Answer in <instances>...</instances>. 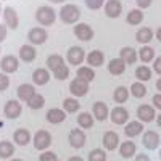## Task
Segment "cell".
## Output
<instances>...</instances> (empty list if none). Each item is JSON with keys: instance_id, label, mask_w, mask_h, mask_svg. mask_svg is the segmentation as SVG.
Segmentation results:
<instances>
[{"instance_id": "d6a6232c", "label": "cell", "mask_w": 161, "mask_h": 161, "mask_svg": "<svg viewBox=\"0 0 161 161\" xmlns=\"http://www.w3.org/2000/svg\"><path fill=\"white\" fill-rule=\"evenodd\" d=\"M113 98H114L116 103H126L127 98H129V89L124 87V86L116 87L114 92H113Z\"/></svg>"}, {"instance_id": "6da1fadb", "label": "cell", "mask_w": 161, "mask_h": 161, "mask_svg": "<svg viewBox=\"0 0 161 161\" xmlns=\"http://www.w3.org/2000/svg\"><path fill=\"white\" fill-rule=\"evenodd\" d=\"M60 19L64 24H77V21L80 19V10L77 5L68 3V5H63L60 10Z\"/></svg>"}, {"instance_id": "836d02e7", "label": "cell", "mask_w": 161, "mask_h": 161, "mask_svg": "<svg viewBox=\"0 0 161 161\" xmlns=\"http://www.w3.org/2000/svg\"><path fill=\"white\" fill-rule=\"evenodd\" d=\"M13 153H15V145H13L11 142H8V140L0 142V158H3V159L11 158Z\"/></svg>"}, {"instance_id": "277c9868", "label": "cell", "mask_w": 161, "mask_h": 161, "mask_svg": "<svg viewBox=\"0 0 161 161\" xmlns=\"http://www.w3.org/2000/svg\"><path fill=\"white\" fill-rule=\"evenodd\" d=\"M87 55H86L84 48L79 47V45H74V47L68 48V52H66V60H68V63L73 64V66H79L80 63L84 61Z\"/></svg>"}, {"instance_id": "ab89813d", "label": "cell", "mask_w": 161, "mask_h": 161, "mask_svg": "<svg viewBox=\"0 0 161 161\" xmlns=\"http://www.w3.org/2000/svg\"><path fill=\"white\" fill-rule=\"evenodd\" d=\"M53 73V77H55L57 80H66L69 77V68H68V64H63L60 66V68H57L55 71H52Z\"/></svg>"}, {"instance_id": "d6986e66", "label": "cell", "mask_w": 161, "mask_h": 161, "mask_svg": "<svg viewBox=\"0 0 161 161\" xmlns=\"http://www.w3.org/2000/svg\"><path fill=\"white\" fill-rule=\"evenodd\" d=\"M143 145H145V148H148V150L158 148V145H159V136H158L155 130H147L143 134Z\"/></svg>"}, {"instance_id": "ffe728a7", "label": "cell", "mask_w": 161, "mask_h": 161, "mask_svg": "<svg viewBox=\"0 0 161 161\" xmlns=\"http://www.w3.org/2000/svg\"><path fill=\"white\" fill-rule=\"evenodd\" d=\"M119 58H123V61L126 64H134L136 60H139V53L132 47H123L119 52Z\"/></svg>"}, {"instance_id": "ba28073f", "label": "cell", "mask_w": 161, "mask_h": 161, "mask_svg": "<svg viewBox=\"0 0 161 161\" xmlns=\"http://www.w3.org/2000/svg\"><path fill=\"white\" fill-rule=\"evenodd\" d=\"M68 140H69V145L73 147V148H77V150H79V148H82V147L86 145L87 136L84 134L82 129H73V130L69 132Z\"/></svg>"}, {"instance_id": "4fadbf2b", "label": "cell", "mask_w": 161, "mask_h": 161, "mask_svg": "<svg viewBox=\"0 0 161 161\" xmlns=\"http://www.w3.org/2000/svg\"><path fill=\"white\" fill-rule=\"evenodd\" d=\"M110 118H111V121H113L114 124L123 126V124H127L129 123V111L126 108H123V106H116V108L111 110Z\"/></svg>"}, {"instance_id": "f546056e", "label": "cell", "mask_w": 161, "mask_h": 161, "mask_svg": "<svg viewBox=\"0 0 161 161\" xmlns=\"http://www.w3.org/2000/svg\"><path fill=\"white\" fill-rule=\"evenodd\" d=\"M126 21L127 24L130 26H136V24H140L143 21V11L140 8H134L127 13V16H126Z\"/></svg>"}, {"instance_id": "7402d4cb", "label": "cell", "mask_w": 161, "mask_h": 161, "mask_svg": "<svg viewBox=\"0 0 161 161\" xmlns=\"http://www.w3.org/2000/svg\"><path fill=\"white\" fill-rule=\"evenodd\" d=\"M66 119V111L64 110H58V108H52L47 111V121L50 124H61Z\"/></svg>"}, {"instance_id": "6f0895ef", "label": "cell", "mask_w": 161, "mask_h": 161, "mask_svg": "<svg viewBox=\"0 0 161 161\" xmlns=\"http://www.w3.org/2000/svg\"><path fill=\"white\" fill-rule=\"evenodd\" d=\"M159 159H161V148H159Z\"/></svg>"}, {"instance_id": "1f68e13d", "label": "cell", "mask_w": 161, "mask_h": 161, "mask_svg": "<svg viewBox=\"0 0 161 161\" xmlns=\"http://www.w3.org/2000/svg\"><path fill=\"white\" fill-rule=\"evenodd\" d=\"M93 119H95V118H93V114L84 111V113H80L77 116V124H79L80 129H90L93 126Z\"/></svg>"}, {"instance_id": "11a10c76", "label": "cell", "mask_w": 161, "mask_h": 161, "mask_svg": "<svg viewBox=\"0 0 161 161\" xmlns=\"http://www.w3.org/2000/svg\"><path fill=\"white\" fill-rule=\"evenodd\" d=\"M50 2H52V3H63L64 0H50Z\"/></svg>"}, {"instance_id": "9f6ffc18", "label": "cell", "mask_w": 161, "mask_h": 161, "mask_svg": "<svg viewBox=\"0 0 161 161\" xmlns=\"http://www.w3.org/2000/svg\"><path fill=\"white\" fill-rule=\"evenodd\" d=\"M10 161H24V159H21V158H13V159H10Z\"/></svg>"}, {"instance_id": "d4e9b609", "label": "cell", "mask_w": 161, "mask_h": 161, "mask_svg": "<svg viewBox=\"0 0 161 161\" xmlns=\"http://www.w3.org/2000/svg\"><path fill=\"white\" fill-rule=\"evenodd\" d=\"M136 150H137V145L132 140H126L119 145V155L123 158H132L136 155Z\"/></svg>"}, {"instance_id": "bcb514c9", "label": "cell", "mask_w": 161, "mask_h": 161, "mask_svg": "<svg viewBox=\"0 0 161 161\" xmlns=\"http://www.w3.org/2000/svg\"><path fill=\"white\" fill-rule=\"evenodd\" d=\"M136 3L140 10H143V8H148L152 5V0H136Z\"/></svg>"}, {"instance_id": "f907efd6", "label": "cell", "mask_w": 161, "mask_h": 161, "mask_svg": "<svg viewBox=\"0 0 161 161\" xmlns=\"http://www.w3.org/2000/svg\"><path fill=\"white\" fill-rule=\"evenodd\" d=\"M68 161H84V158H80V156H71Z\"/></svg>"}, {"instance_id": "816d5d0a", "label": "cell", "mask_w": 161, "mask_h": 161, "mask_svg": "<svg viewBox=\"0 0 161 161\" xmlns=\"http://www.w3.org/2000/svg\"><path fill=\"white\" fill-rule=\"evenodd\" d=\"M155 86H156V89H158V90H159V93H161V77L156 80V84H155Z\"/></svg>"}, {"instance_id": "2e32d148", "label": "cell", "mask_w": 161, "mask_h": 161, "mask_svg": "<svg viewBox=\"0 0 161 161\" xmlns=\"http://www.w3.org/2000/svg\"><path fill=\"white\" fill-rule=\"evenodd\" d=\"M118 145H119V137H118V134L114 130H106L103 134V147L106 150H116L118 148Z\"/></svg>"}, {"instance_id": "8992f818", "label": "cell", "mask_w": 161, "mask_h": 161, "mask_svg": "<svg viewBox=\"0 0 161 161\" xmlns=\"http://www.w3.org/2000/svg\"><path fill=\"white\" fill-rule=\"evenodd\" d=\"M21 113H23V106L18 100H8L3 106V114L8 119H16L21 116Z\"/></svg>"}, {"instance_id": "44dd1931", "label": "cell", "mask_w": 161, "mask_h": 161, "mask_svg": "<svg viewBox=\"0 0 161 161\" xmlns=\"http://www.w3.org/2000/svg\"><path fill=\"white\" fill-rule=\"evenodd\" d=\"M143 132V123L142 121H130V123L126 124L124 127V134L127 137H136V136H140V134Z\"/></svg>"}, {"instance_id": "681fc988", "label": "cell", "mask_w": 161, "mask_h": 161, "mask_svg": "<svg viewBox=\"0 0 161 161\" xmlns=\"http://www.w3.org/2000/svg\"><path fill=\"white\" fill-rule=\"evenodd\" d=\"M136 161H152V159H150V156H148V155H145V153H139V155L136 156Z\"/></svg>"}, {"instance_id": "7c38bea8", "label": "cell", "mask_w": 161, "mask_h": 161, "mask_svg": "<svg viewBox=\"0 0 161 161\" xmlns=\"http://www.w3.org/2000/svg\"><path fill=\"white\" fill-rule=\"evenodd\" d=\"M137 116H139V121H142V123H152L155 119V106L148 103L140 105L137 108Z\"/></svg>"}, {"instance_id": "f35d334b", "label": "cell", "mask_w": 161, "mask_h": 161, "mask_svg": "<svg viewBox=\"0 0 161 161\" xmlns=\"http://www.w3.org/2000/svg\"><path fill=\"white\" fill-rule=\"evenodd\" d=\"M136 76H137V79L140 80V82H143V80H150V77H152V69H150L147 64H140L139 68L136 69Z\"/></svg>"}, {"instance_id": "83f0119b", "label": "cell", "mask_w": 161, "mask_h": 161, "mask_svg": "<svg viewBox=\"0 0 161 161\" xmlns=\"http://www.w3.org/2000/svg\"><path fill=\"white\" fill-rule=\"evenodd\" d=\"M76 77L86 80V82H92L95 79V71H93L90 66H79L76 71Z\"/></svg>"}, {"instance_id": "8d00e7d4", "label": "cell", "mask_w": 161, "mask_h": 161, "mask_svg": "<svg viewBox=\"0 0 161 161\" xmlns=\"http://www.w3.org/2000/svg\"><path fill=\"white\" fill-rule=\"evenodd\" d=\"M130 93L136 98H143L145 97V93H147V87H145V84H142L140 80H137V82H134L132 86H130Z\"/></svg>"}, {"instance_id": "7dc6e473", "label": "cell", "mask_w": 161, "mask_h": 161, "mask_svg": "<svg viewBox=\"0 0 161 161\" xmlns=\"http://www.w3.org/2000/svg\"><path fill=\"white\" fill-rule=\"evenodd\" d=\"M8 36V31H7V26L5 24H0V44L3 42Z\"/></svg>"}, {"instance_id": "484cf974", "label": "cell", "mask_w": 161, "mask_h": 161, "mask_svg": "<svg viewBox=\"0 0 161 161\" xmlns=\"http://www.w3.org/2000/svg\"><path fill=\"white\" fill-rule=\"evenodd\" d=\"M32 80L37 86H45L50 80V71H47L45 68H37L32 74Z\"/></svg>"}, {"instance_id": "9a60e30c", "label": "cell", "mask_w": 161, "mask_h": 161, "mask_svg": "<svg viewBox=\"0 0 161 161\" xmlns=\"http://www.w3.org/2000/svg\"><path fill=\"white\" fill-rule=\"evenodd\" d=\"M108 113H110V110L105 102H95L92 105V114L97 121H105L108 118Z\"/></svg>"}, {"instance_id": "4316f807", "label": "cell", "mask_w": 161, "mask_h": 161, "mask_svg": "<svg viewBox=\"0 0 161 161\" xmlns=\"http://www.w3.org/2000/svg\"><path fill=\"white\" fill-rule=\"evenodd\" d=\"M124 69H126V63L123 61V58H113V60H110V63H108V71H110L113 76L123 74Z\"/></svg>"}, {"instance_id": "8fae6325", "label": "cell", "mask_w": 161, "mask_h": 161, "mask_svg": "<svg viewBox=\"0 0 161 161\" xmlns=\"http://www.w3.org/2000/svg\"><path fill=\"white\" fill-rule=\"evenodd\" d=\"M3 21H5V26L8 29H16L18 24H19V18H18L16 10L11 8V7H5V10H3Z\"/></svg>"}, {"instance_id": "ee69618b", "label": "cell", "mask_w": 161, "mask_h": 161, "mask_svg": "<svg viewBox=\"0 0 161 161\" xmlns=\"http://www.w3.org/2000/svg\"><path fill=\"white\" fill-rule=\"evenodd\" d=\"M8 86H10V77L5 73H0V92L7 90Z\"/></svg>"}, {"instance_id": "e575fe53", "label": "cell", "mask_w": 161, "mask_h": 161, "mask_svg": "<svg viewBox=\"0 0 161 161\" xmlns=\"http://www.w3.org/2000/svg\"><path fill=\"white\" fill-rule=\"evenodd\" d=\"M63 64H66L64 60H63V57L57 55V53H52V55H48V58H47V66H48L50 71H55L57 68H60V66H63Z\"/></svg>"}, {"instance_id": "5bb4252c", "label": "cell", "mask_w": 161, "mask_h": 161, "mask_svg": "<svg viewBox=\"0 0 161 161\" xmlns=\"http://www.w3.org/2000/svg\"><path fill=\"white\" fill-rule=\"evenodd\" d=\"M18 58L15 55H7L2 58V61H0V68H2V71L5 74H10V73H15L18 69Z\"/></svg>"}, {"instance_id": "f1b7e54d", "label": "cell", "mask_w": 161, "mask_h": 161, "mask_svg": "<svg viewBox=\"0 0 161 161\" xmlns=\"http://www.w3.org/2000/svg\"><path fill=\"white\" fill-rule=\"evenodd\" d=\"M136 39L139 44H148L150 40L153 39V31L148 28V26H143V28H140L136 34Z\"/></svg>"}, {"instance_id": "603a6c76", "label": "cell", "mask_w": 161, "mask_h": 161, "mask_svg": "<svg viewBox=\"0 0 161 161\" xmlns=\"http://www.w3.org/2000/svg\"><path fill=\"white\" fill-rule=\"evenodd\" d=\"M16 95L19 97V100L28 102L31 97L36 95V89H34L32 84H21V86L16 89Z\"/></svg>"}, {"instance_id": "7a4b0ae2", "label": "cell", "mask_w": 161, "mask_h": 161, "mask_svg": "<svg viewBox=\"0 0 161 161\" xmlns=\"http://www.w3.org/2000/svg\"><path fill=\"white\" fill-rule=\"evenodd\" d=\"M36 19L40 26H52L53 23H55L57 19V11L53 10L52 7L48 5H42V7H39L37 11H36Z\"/></svg>"}, {"instance_id": "d590c367", "label": "cell", "mask_w": 161, "mask_h": 161, "mask_svg": "<svg viewBox=\"0 0 161 161\" xmlns=\"http://www.w3.org/2000/svg\"><path fill=\"white\" fill-rule=\"evenodd\" d=\"M80 108V103H79V100L77 98H73V97H69V98H64L63 100V110L66 111V113H76L77 110Z\"/></svg>"}, {"instance_id": "74e56055", "label": "cell", "mask_w": 161, "mask_h": 161, "mask_svg": "<svg viewBox=\"0 0 161 161\" xmlns=\"http://www.w3.org/2000/svg\"><path fill=\"white\" fill-rule=\"evenodd\" d=\"M44 105H45V98H44V95H40V93H36L34 97H31L28 100V106L31 110H40Z\"/></svg>"}, {"instance_id": "ac0fdd59", "label": "cell", "mask_w": 161, "mask_h": 161, "mask_svg": "<svg viewBox=\"0 0 161 161\" xmlns=\"http://www.w3.org/2000/svg\"><path fill=\"white\" fill-rule=\"evenodd\" d=\"M86 60H87L90 68H92V66H93V68H98V66H102L103 61H105V55H103L102 50H92V52L87 53Z\"/></svg>"}, {"instance_id": "f5cc1de1", "label": "cell", "mask_w": 161, "mask_h": 161, "mask_svg": "<svg viewBox=\"0 0 161 161\" xmlns=\"http://www.w3.org/2000/svg\"><path fill=\"white\" fill-rule=\"evenodd\" d=\"M156 39L161 42V28H158V31H156Z\"/></svg>"}, {"instance_id": "9c48e42d", "label": "cell", "mask_w": 161, "mask_h": 161, "mask_svg": "<svg viewBox=\"0 0 161 161\" xmlns=\"http://www.w3.org/2000/svg\"><path fill=\"white\" fill-rule=\"evenodd\" d=\"M105 15L108 18H119L123 13V3L121 0H106L105 2Z\"/></svg>"}, {"instance_id": "f6af8a7d", "label": "cell", "mask_w": 161, "mask_h": 161, "mask_svg": "<svg viewBox=\"0 0 161 161\" xmlns=\"http://www.w3.org/2000/svg\"><path fill=\"white\" fill-rule=\"evenodd\" d=\"M153 71L161 76V57L155 58V61H153Z\"/></svg>"}, {"instance_id": "b9f144b4", "label": "cell", "mask_w": 161, "mask_h": 161, "mask_svg": "<svg viewBox=\"0 0 161 161\" xmlns=\"http://www.w3.org/2000/svg\"><path fill=\"white\" fill-rule=\"evenodd\" d=\"M39 161H58V158H57V155L53 153V152H48V150H45V152H42V153H40V156H39Z\"/></svg>"}, {"instance_id": "c3c4849f", "label": "cell", "mask_w": 161, "mask_h": 161, "mask_svg": "<svg viewBox=\"0 0 161 161\" xmlns=\"http://www.w3.org/2000/svg\"><path fill=\"white\" fill-rule=\"evenodd\" d=\"M153 106L158 110H161V93H156V95H153Z\"/></svg>"}, {"instance_id": "680465c9", "label": "cell", "mask_w": 161, "mask_h": 161, "mask_svg": "<svg viewBox=\"0 0 161 161\" xmlns=\"http://www.w3.org/2000/svg\"><path fill=\"white\" fill-rule=\"evenodd\" d=\"M0 11H2V7H0Z\"/></svg>"}, {"instance_id": "cb8c5ba5", "label": "cell", "mask_w": 161, "mask_h": 161, "mask_svg": "<svg viewBox=\"0 0 161 161\" xmlns=\"http://www.w3.org/2000/svg\"><path fill=\"white\" fill-rule=\"evenodd\" d=\"M36 57H37V52H36V48H34V45H23L21 48H19V58L23 60V61H26V63H31V61H34L36 60Z\"/></svg>"}, {"instance_id": "db71d44e", "label": "cell", "mask_w": 161, "mask_h": 161, "mask_svg": "<svg viewBox=\"0 0 161 161\" xmlns=\"http://www.w3.org/2000/svg\"><path fill=\"white\" fill-rule=\"evenodd\" d=\"M156 124H158V126H159V127H161V114H159V116H158V118H156Z\"/></svg>"}, {"instance_id": "e0dca14e", "label": "cell", "mask_w": 161, "mask_h": 161, "mask_svg": "<svg viewBox=\"0 0 161 161\" xmlns=\"http://www.w3.org/2000/svg\"><path fill=\"white\" fill-rule=\"evenodd\" d=\"M13 142H15L16 145H19V147L28 145L31 142V132L28 129H24V127L16 129L15 134H13Z\"/></svg>"}, {"instance_id": "52a82bcc", "label": "cell", "mask_w": 161, "mask_h": 161, "mask_svg": "<svg viewBox=\"0 0 161 161\" xmlns=\"http://www.w3.org/2000/svg\"><path fill=\"white\" fill-rule=\"evenodd\" d=\"M48 39V32L44 28H31L28 32V40L32 45H40Z\"/></svg>"}, {"instance_id": "60d3db41", "label": "cell", "mask_w": 161, "mask_h": 161, "mask_svg": "<svg viewBox=\"0 0 161 161\" xmlns=\"http://www.w3.org/2000/svg\"><path fill=\"white\" fill-rule=\"evenodd\" d=\"M87 161H106V152L102 150V148L92 150L87 156Z\"/></svg>"}, {"instance_id": "4dcf8cb0", "label": "cell", "mask_w": 161, "mask_h": 161, "mask_svg": "<svg viewBox=\"0 0 161 161\" xmlns=\"http://www.w3.org/2000/svg\"><path fill=\"white\" fill-rule=\"evenodd\" d=\"M139 60L147 64V63H150L152 60H155V50L150 47V45H143L140 50H139Z\"/></svg>"}, {"instance_id": "3957f363", "label": "cell", "mask_w": 161, "mask_h": 161, "mask_svg": "<svg viewBox=\"0 0 161 161\" xmlns=\"http://www.w3.org/2000/svg\"><path fill=\"white\" fill-rule=\"evenodd\" d=\"M34 148L40 150V152H44L45 148H48L50 143H52V136H50V132L45 130V129H39L36 132V136H34Z\"/></svg>"}, {"instance_id": "5b68a950", "label": "cell", "mask_w": 161, "mask_h": 161, "mask_svg": "<svg viewBox=\"0 0 161 161\" xmlns=\"http://www.w3.org/2000/svg\"><path fill=\"white\" fill-rule=\"evenodd\" d=\"M74 36L79 39V40H82V42H89V40L93 39V29H92V26L87 24V23H77L74 26Z\"/></svg>"}, {"instance_id": "30bf717a", "label": "cell", "mask_w": 161, "mask_h": 161, "mask_svg": "<svg viewBox=\"0 0 161 161\" xmlns=\"http://www.w3.org/2000/svg\"><path fill=\"white\" fill-rule=\"evenodd\" d=\"M69 92L74 97H84L89 92V82H86V80L79 79V77H74L69 84Z\"/></svg>"}, {"instance_id": "7bdbcfd3", "label": "cell", "mask_w": 161, "mask_h": 161, "mask_svg": "<svg viewBox=\"0 0 161 161\" xmlns=\"http://www.w3.org/2000/svg\"><path fill=\"white\" fill-rule=\"evenodd\" d=\"M86 5L90 10H98L105 5V0H86Z\"/></svg>"}]
</instances>
